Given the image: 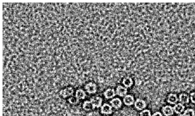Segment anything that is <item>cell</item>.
Returning <instances> with one entry per match:
<instances>
[{"label":"cell","mask_w":195,"mask_h":116,"mask_svg":"<svg viewBox=\"0 0 195 116\" xmlns=\"http://www.w3.org/2000/svg\"><path fill=\"white\" fill-rule=\"evenodd\" d=\"M75 90L74 88L71 86H67L60 89L58 92L60 97L63 100H66L71 96H74Z\"/></svg>","instance_id":"obj_1"},{"label":"cell","mask_w":195,"mask_h":116,"mask_svg":"<svg viewBox=\"0 0 195 116\" xmlns=\"http://www.w3.org/2000/svg\"><path fill=\"white\" fill-rule=\"evenodd\" d=\"M84 90L89 94H94L97 92V86L94 82L90 81L84 85Z\"/></svg>","instance_id":"obj_2"},{"label":"cell","mask_w":195,"mask_h":116,"mask_svg":"<svg viewBox=\"0 0 195 116\" xmlns=\"http://www.w3.org/2000/svg\"><path fill=\"white\" fill-rule=\"evenodd\" d=\"M90 101L93 105L94 109L101 108L102 105L103 99L100 96H94L90 99Z\"/></svg>","instance_id":"obj_3"},{"label":"cell","mask_w":195,"mask_h":116,"mask_svg":"<svg viewBox=\"0 0 195 116\" xmlns=\"http://www.w3.org/2000/svg\"><path fill=\"white\" fill-rule=\"evenodd\" d=\"M100 111L103 115H111L113 112V107L108 103H104L101 107Z\"/></svg>","instance_id":"obj_4"},{"label":"cell","mask_w":195,"mask_h":116,"mask_svg":"<svg viewBox=\"0 0 195 116\" xmlns=\"http://www.w3.org/2000/svg\"><path fill=\"white\" fill-rule=\"evenodd\" d=\"M135 108L138 110L142 111L146 107V103L142 99L138 98L135 101L134 103Z\"/></svg>","instance_id":"obj_5"},{"label":"cell","mask_w":195,"mask_h":116,"mask_svg":"<svg viewBox=\"0 0 195 116\" xmlns=\"http://www.w3.org/2000/svg\"><path fill=\"white\" fill-rule=\"evenodd\" d=\"M74 96L79 100H83L87 96V93L85 90L81 88L76 89L75 92Z\"/></svg>","instance_id":"obj_6"},{"label":"cell","mask_w":195,"mask_h":116,"mask_svg":"<svg viewBox=\"0 0 195 116\" xmlns=\"http://www.w3.org/2000/svg\"><path fill=\"white\" fill-rule=\"evenodd\" d=\"M123 102L125 105L127 106H131L133 105L135 102L134 97L131 95L127 94L124 97Z\"/></svg>","instance_id":"obj_7"},{"label":"cell","mask_w":195,"mask_h":116,"mask_svg":"<svg viewBox=\"0 0 195 116\" xmlns=\"http://www.w3.org/2000/svg\"><path fill=\"white\" fill-rule=\"evenodd\" d=\"M116 95L120 97H124L128 93L127 88L122 85H118L116 91Z\"/></svg>","instance_id":"obj_8"},{"label":"cell","mask_w":195,"mask_h":116,"mask_svg":"<svg viewBox=\"0 0 195 116\" xmlns=\"http://www.w3.org/2000/svg\"><path fill=\"white\" fill-rule=\"evenodd\" d=\"M109 103L112 107L116 109H118L121 108L122 105V102L119 98H115L112 99Z\"/></svg>","instance_id":"obj_9"},{"label":"cell","mask_w":195,"mask_h":116,"mask_svg":"<svg viewBox=\"0 0 195 116\" xmlns=\"http://www.w3.org/2000/svg\"><path fill=\"white\" fill-rule=\"evenodd\" d=\"M163 114L165 116H171L174 113L173 107L170 105H166L163 107L162 109Z\"/></svg>","instance_id":"obj_10"},{"label":"cell","mask_w":195,"mask_h":116,"mask_svg":"<svg viewBox=\"0 0 195 116\" xmlns=\"http://www.w3.org/2000/svg\"><path fill=\"white\" fill-rule=\"evenodd\" d=\"M167 102L171 104H175L179 101V97L175 94H170L167 97Z\"/></svg>","instance_id":"obj_11"},{"label":"cell","mask_w":195,"mask_h":116,"mask_svg":"<svg viewBox=\"0 0 195 116\" xmlns=\"http://www.w3.org/2000/svg\"><path fill=\"white\" fill-rule=\"evenodd\" d=\"M82 108L85 111H90L94 110L93 105L92 104L90 101L88 100L83 102L82 104Z\"/></svg>","instance_id":"obj_12"},{"label":"cell","mask_w":195,"mask_h":116,"mask_svg":"<svg viewBox=\"0 0 195 116\" xmlns=\"http://www.w3.org/2000/svg\"><path fill=\"white\" fill-rule=\"evenodd\" d=\"M104 96L107 99H112L115 96L116 94L114 89L112 88H108L104 92Z\"/></svg>","instance_id":"obj_13"},{"label":"cell","mask_w":195,"mask_h":116,"mask_svg":"<svg viewBox=\"0 0 195 116\" xmlns=\"http://www.w3.org/2000/svg\"><path fill=\"white\" fill-rule=\"evenodd\" d=\"M179 101L182 104H187L190 101L189 96L186 93H181L179 96Z\"/></svg>","instance_id":"obj_14"},{"label":"cell","mask_w":195,"mask_h":116,"mask_svg":"<svg viewBox=\"0 0 195 116\" xmlns=\"http://www.w3.org/2000/svg\"><path fill=\"white\" fill-rule=\"evenodd\" d=\"M174 111L176 114L179 115L181 114L184 111L185 106L184 104L181 103H177L173 107Z\"/></svg>","instance_id":"obj_15"},{"label":"cell","mask_w":195,"mask_h":116,"mask_svg":"<svg viewBox=\"0 0 195 116\" xmlns=\"http://www.w3.org/2000/svg\"><path fill=\"white\" fill-rule=\"evenodd\" d=\"M133 81L131 78L129 77H125L122 81L123 85L127 88L131 87L133 85Z\"/></svg>","instance_id":"obj_16"},{"label":"cell","mask_w":195,"mask_h":116,"mask_svg":"<svg viewBox=\"0 0 195 116\" xmlns=\"http://www.w3.org/2000/svg\"><path fill=\"white\" fill-rule=\"evenodd\" d=\"M66 101L68 104L73 105V106H76L80 102V100L77 99L74 96H71Z\"/></svg>","instance_id":"obj_17"},{"label":"cell","mask_w":195,"mask_h":116,"mask_svg":"<svg viewBox=\"0 0 195 116\" xmlns=\"http://www.w3.org/2000/svg\"><path fill=\"white\" fill-rule=\"evenodd\" d=\"M184 116H195V112L193 109H188L184 111Z\"/></svg>","instance_id":"obj_18"},{"label":"cell","mask_w":195,"mask_h":116,"mask_svg":"<svg viewBox=\"0 0 195 116\" xmlns=\"http://www.w3.org/2000/svg\"><path fill=\"white\" fill-rule=\"evenodd\" d=\"M140 116H152L151 111L148 109H145L142 111L140 114Z\"/></svg>","instance_id":"obj_19"},{"label":"cell","mask_w":195,"mask_h":116,"mask_svg":"<svg viewBox=\"0 0 195 116\" xmlns=\"http://www.w3.org/2000/svg\"><path fill=\"white\" fill-rule=\"evenodd\" d=\"M190 98L192 103L195 104V92L190 93Z\"/></svg>","instance_id":"obj_20"},{"label":"cell","mask_w":195,"mask_h":116,"mask_svg":"<svg viewBox=\"0 0 195 116\" xmlns=\"http://www.w3.org/2000/svg\"><path fill=\"white\" fill-rule=\"evenodd\" d=\"M152 116H164L160 112H156L152 115Z\"/></svg>","instance_id":"obj_21"},{"label":"cell","mask_w":195,"mask_h":116,"mask_svg":"<svg viewBox=\"0 0 195 116\" xmlns=\"http://www.w3.org/2000/svg\"></svg>","instance_id":"obj_22"}]
</instances>
